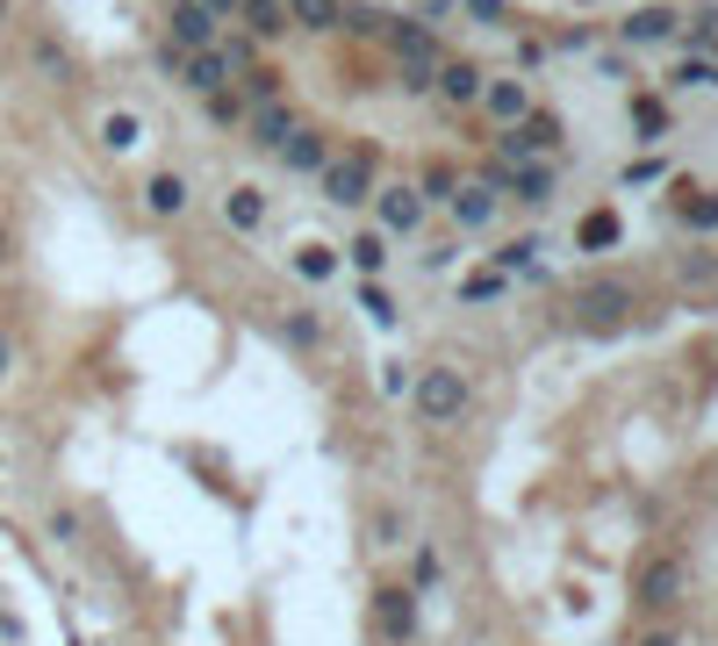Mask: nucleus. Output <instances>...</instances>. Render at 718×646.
<instances>
[{
  "instance_id": "393cba45",
  "label": "nucleus",
  "mask_w": 718,
  "mask_h": 646,
  "mask_svg": "<svg viewBox=\"0 0 718 646\" xmlns=\"http://www.w3.org/2000/svg\"><path fill=\"white\" fill-rule=\"evenodd\" d=\"M101 144H108V152H130V144H137V116H108L101 122Z\"/></svg>"
},
{
  "instance_id": "ddd939ff",
  "label": "nucleus",
  "mask_w": 718,
  "mask_h": 646,
  "mask_svg": "<svg viewBox=\"0 0 718 646\" xmlns=\"http://www.w3.org/2000/svg\"><path fill=\"white\" fill-rule=\"evenodd\" d=\"M575 316L582 323H618V316H625V288H589L575 302Z\"/></svg>"
},
{
  "instance_id": "c85d7f7f",
  "label": "nucleus",
  "mask_w": 718,
  "mask_h": 646,
  "mask_svg": "<svg viewBox=\"0 0 718 646\" xmlns=\"http://www.w3.org/2000/svg\"><path fill=\"white\" fill-rule=\"evenodd\" d=\"M453 188H460V180H453V166H439V158H431V172H424V188H417V194H439V202H445Z\"/></svg>"
},
{
  "instance_id": "f03ea898",
  "label": "nucleus",
  "mask_w": 718,
  "mask_h": 646,
  "mask_svg": "<svg viewBox=\"0 0 718 646\" xmlns=\"http://www.w3.org/2000/svg\"><path fill=\"white\" fill-rule=\"evenodd\" d=\"M388 51L403 58L410 86H431V72H439V36H431V29H417V22H388Z\"/></svg>"
},
{
  "instance_id": "aec40b11",
  "label": "nucleus",
  "mask_w": 718,
  "mask_h": 646,
  "mask_svg": "<svg viewBox=\"0 0 718 646\" xmlns=\"http://www.w3.org/2000/svg\"><path fill=\"white\" fill-rule=\"evenodd\" d=\"M252 116V101H244L238 86H223V94H208V122H244Z\"/></svg>"
},
{
  "instance_id": "e433bc0d",
  "label": "nucleus",
  "mask_w": 718,
  "mask_h": 646,
  "mask_svg": "<svg viewBox=\"0 0 718 646\" xmlns=\"http://www.w3.org/2000/svg\"><path fill=\"white\" fill-rule=\"evenodd\" d=\"M0 374H8V331H0Z\"/></svg>"
},
{
  "instance_id": "9b49d317",
  "label": "nucleus",
  "mask_w": 718,
  "mask_h": 646,
  "mask_svg": "<svg viewBox=\"0 0 718 646\" xmlns=\"http://www.w3.org/2000/svg\"><path fill=\"white\" fill-rule=\"evenodd\" d=\"M675 589H683V567H675V561H654L647 575H639V603H654V611L675 603Z\"/></svg>"
},
{
  "instance_id": "7c9ffc66",
  "label": "nucleus",
  "mask_w": 718,
  "mask_h": 646,
  "mask_svg": "<svg viewBox=\"0 0 718 646\" xmlns=\"http://www.w3.org/2000/svg\"><path fill=\"white\" fill-rule=\"evenodd\" d=\"M654 180H661V158H633L625 166V188H654Z\"/></svg>"
},
{
  "instance_id": "c756f323",
  "label": "nucleus",
  "mask_w": 718,
  "mask_h": 646,
  "mask_svg": "<svg viewBox=\"0 0 718 646\" xmlns=\"http://www.w3.org/2000/svg\"><path fill=\"white\" fill-rule=\"evenodd\" d=\"M445 575V567H439V553H431V546H424V553H417V561H410V582H417V589H431V582H439Z\"/></svg>"
},
{
  "instance_id": "4468645a",
  "label": "nucleus",
  "mask_w": 718,
  "mask_h": 646,
  "mask_svg": "<svg viewBox=\"0 0 718 646\" xmlns=\"http://www.w3.org/2000/svg\"><path fill=\"white\" fill-rule=\"evenodd\" d=\"M661 36H675V15H668V8H639V15L625 22V44H661Z\"/></svg>"
},
{
  "instance_id": "a878e982",
  "label": "nucleus",
  "mask_w": 718,
  "mask_h": 646,
  "mask_svg": "<svg viewBox=\"0 0 718 646\" xmlns=\"http://www.w3.org/2000/svg\"><path fill=\"white\" fill-rule=\"evenodd\" d=\"M29 51H36V65H44V72H51V80H65V72H72V58H65V51H58V44H51V36H36V44H29Z\"/></svg>"
},
{
  "instance_id": "f704fd0d",
  "label": "nucleus",
  "mask_w": 718,
  "mask_h": 646,
  "mask_svg": "<svg viewBox=\"0 0 718 646\" xmlns=\"http://www.w3.org/2000/svg\"><path fill=\"white\" fill-rule=\"evenodd\" d=\"M467 8H475L481 22H503V0H467Z\"/></svg>"
},
{
  "instance_id": "423d86ee",
  "label": "nucleus",
  "mask_w": 718,
  "mask_h": 646,
  "mask_svg": "<svg viewBox=\"0 0 718 646\" xmlns=\"http://www.w3.org/2000/svg\"><path fill=\"white\" fill-rule=\"evenodd\" d=\"M280 158H288V172H324L331 166V144L309 130V122H295V136L280 144Z\"/></svg>"
},
{
  "instance_id": "9d476101",
  "label": "nucleus",
  "mask_w": 718,
  "mask_h": 646,
  "mask_svg": "<svg viewBox=\"0 0 718 646\" xmlns=\"http://www.w3.org/2000/svg\"><path fill=\"white\" fill-rule=\"evenodd\" d=\"M223 223H230V230H259V223H266V194H259V188H230V194H223Z\"/></svg>"
},
{
  "instance_id": "1a4fd4ad",
  "label": "nucleus",
  "mask_w": 718,
  "mask_h": 646,
  "mask_svg": "<svg viewBox=\"0 0 718 646\" xmlns=\"http://www.w3.org/2000/svg\"><path fill=\"white\" fill-rule=\"evenodd\" d=\"M445 202H453V223L481 230V223H489V208H496V188H481V180H460V188L445 194Z\"/></svg>"
},
{
  "instance_id": "6ab92c4d",
  "label": "nucleus",
  "mask_w": 718,
  "mask_h": 646,
  "mask_svg": "<svg viewBox=\"0 0 718 646\" xmlns=\"http://www.w3.org/2000/svg\"><path fill=\"white\" fill-rule=\"evenodd\" d=\"M496 295H503V266H481L460 280V302H496Z\"/></svg>"
},
{
  "instance_id": "b1692460",
  "label": "nucleus",
  "mask_w": 718,
  "mask_h": 646,
  "mask_svg": "<svg viewBox=\"0 0 718 646\" xmlns=\"http://www.w3.org/2000/svg\"><path fill=\"white\" fill-rule=\"evenodd\" d=\"M683 216L690 230H718V194H683Z\"/></svg>"
},
{
  "instance_id": "a211bd4d",
  "label": "nucleus",
  "mask_w": 718,
  "mask_h": 646,
  "mask_svg": "<svg viewBox=\"0 0 718 646\" xmlns=\"http://www.w3.org/2000/svg\"><path fill=\"white\" fill-rule=\"evenodd\" d=\"M288 136H295V108L288 101H266V108H259V144H274V152H280Z\"/></svg>"
},
{
  "instance_id": "cd10ccee",
  "label": "nucleus",
  "mask_w": 718,
  "mask_h": 646,
  "mask_svg": "<svg viewBox=\"0 0 718 646\" xmlns=\"http://www.w3.org/2000/svg\"><path fill=\"white\" fill-rule=\"evenodd\" d=\"M295 266H302V273H309V280H324V273H331V266H338V259H331V252H324V244H302V252H295Z\"/></svg>"
},
{
  "instance_id": "c9c22d12",
  "label": "nucleus",
  "mask_w": 718,
  "mask_h": 646,
  "mask_svg": "<svg viewBox=\"0 0 718 646\" xmlns=\"http://www.w3.org/2000/svg\"><path fill=\"white\" fill-rule=\"evenodd\" d=\"M639 646H675V639H668V632H647V639H639Z\"/></svg>"
},
{
  "instance_id": "473e14b6",
  "label": "nucleus",
  "mask_w": 718,
  "mask_h": 646,
  "mask_svg": "<svg viewBox=\"0 0 718 646\" xmlns=\"http://www.w3.org/2000/svg\"><path fill=\"white\" fill-rule=\"evenodd\" d=\"M683 80L690 86H718V65H690V58H683Z\"/></svg>"
},
{
  "instance_id": "f257e3e1",
  "label": "nucleus",
  "mask_w": 718,
  "mask_h": 646,
  "mask_svg": "<svg viewBox=\"0 0 718 646\" xmlns=\"http://www.w3.org/2000/svg\"><path fill=\"white\" fill-rule=\"evenodd\" d=\"M417 417H431V424H453V417H460L467 409V381L453 374V367H431V374H417Z\"/></svg>"
},
{
  "instance_id": "dca6fc26",
  "label": "nucleus",
  "mask_w": 718,
  "mask_h": 646,
  "mask_svg": "<svg viewBox=\"0 0 718 646\" xmlns=\"http://www.w3.org/2000/svg\"><path fill=\"white\" fill-rule=\"evenodd\" d=\"M481 101H489V116H503V122H525L531 116V101H525V86H481Z\"/></svg>"
},
{
  "instance_id": "2f4dec72",
  "label": "nucleus",
  "mask_w": 718,
  "mask_h": 646,
  "mask_svg": "<svg viewBox=\"0 0 718 646\" xmlns=\"http://www.w3.org/2000/svg\"><path fill=\"white\" fill-rule=\"evenodd\" d=\"M352 266L374 273V266H381V238H352Z\"/></svg>"
},
{
  "instance_id": "412c9836",
  "label": "nucleus",
  "mask_w": 718,
  "mask_h": 646,
  "mask_svg": "<svg viewBox=\"0 0 718 646\" xmlns=\"http://www.w3.org/2000/svg\"><path fill=\"white\" fill-rule=\"evenodd\" d=\"M582 244H589V252H611V244H618V216H611V208H597V216L582 223Z\"/></svg>"
},
{
  "instance_id": "4c0bfd02",
  "label": "nucleus",
  "mask_w": 718,
  "mask_h": 646,
  "mask_svg": "<svg viewBox=\"0 0 718 646\" xmlns=\"http://www.w3.org/2000/svg\"><path fill=\"white\" fill-rule=\"evenodd\" d=\"M0 266H8V230H0Z\"/></svg>"
},
{
  "instance_id": "2eb2a0df",
  "label": "nucleus",
  "mask_w": 718,
  "mask_h": 646,
  "mask_svg": "<svg viewBox=\"0 0 718 646\" xmlns=\"http://www.w3.org/2000/svg\"><path fill=\"white\" fill-rule=\"evenodd\" d=\"M238 15L252 22L259 36H280L288 29V0H238Z\"/></svg>"
},
{
  "instance_id": "7ed1b4c3",
  "label": "nucleus",
  "mask_w": 718,
  "mask_h": 646,
  "mask_svg": "<svg viewBox=\"0 0 718 646\" xmlns=\"http://www.w3.org/2000/svg\"><path fill=\"white\" fill-rule=\"evenodd\" d=\"M367 166H374L367 152H352V158H331V166H324V194H331L338 208H352L359 194L374 188V172H367Z\"/></svg>"
},
{
  "instance_id": "72a5a7b5",
  "label": "nucleus",
  "mask_w": 718,
  "mask_h": 646,
  "mask_svg": "<svg viewBox=\"0 0 718 646\" xmlns=\"http://www.w3.org/2000/svg\"><path fill=\"white\" fill-rule=\"evenodd\" d=\"M194 8H202L208 22H216V15H238V0H194Z\"/></svg>"
},
{
  "instance_id": "f3484780",
  "label": "nucleus",
  "mask_w": 718,
  "mask_h": 646,
  "mask_svg": "<svg viewBox=\"0 0 718 646\" xmlns=\"http://www.w3.org/2000/svg\"><path fill=\"white\" fill-rule=\"evenodd\" d=\"M144 202H152V216H180V208H188V188H180L172 172H152V188H144Z\"/></svg>"
},
{
  "instance_id": "20e7f679",
  "label": "nucleus",
  "mask_w": 718,
  "mask_h": 646,
  "mask_svg": "<svg viewBox=\"0 0 718 646\" xmlns=\"http://www.w3.org/2000/svg\"><path fill=\"white\" fill-rule=\"evenodd\" d=\"M374 625H381V639L410 646V639H417V596H410V589H381V596H374Z\"/></svg>"
},
{
  "instance_id": "5701e85b",
  "label": "nucleus",
  "mask_w": 718,
  "mask_h": 646,
  "mask_svg": "<svg viewBox=\"0 0 718 646\" xmlns=\"http://www.w3.org/2000/svg\"><path fill=\"white\" fill-rule=\"evenodd\" d=\"M553 136H561V130H553L547 116H525V122H517V152H547Z\"/></svg>"
},
{
  "instance_id": "6e6552de",
  "label": "nucleus",
  "mask_w": 718,
  "mask_h": 646,
  "mask_svg": "<svg viewBox=\"0 0 718 646\" xmlns=\"http://www.w3.org/2000/svg\"><path fill=\"white\" fill-rule=\"evenodd\" d=\"M208 36H216V22H208L194 0H172V36H166V44H180V51H208Z\"/></svg>"
},
{
  "instance_id": "f8f14e48",
  "label": "nucleus",
  "mask_w": 718,
  "mask_h": 646,
  "mask_svg": "<svg viewBox=\"0 0 718 646\" xmlns=\"http://www.w3.org/2000/svg\"><path fill=\"white\" fill-rule=\"evenodd\" d=\"M288 15L302 22V29L324 36V29H338V22H345V0H288Z\"/></svg>"
},
{
  "instance_id": "4be33fe9",
  "label": "nucleus",
  "mask_w": 718,
  "mask_h": 646,
  "mask_svg": "<svg viewBox=\"0 0 718 646\" xmlns=\"http://www.w3.org/2000/svg\"><path fill=\"white\" fill-rule=\"evenodd\" d=\"M280 338H288V345H302V352H309V345H324V323L309 316V309H295V316L280 323Z\"/></svg>"
},
{
  "instance_id": "39448f33",
  "label": "nucleus",
  "mask_w": 718,
  "mask_h": 646,
  "mask_svg": "<svg viewBox=\"0 0 718 646\" xmlns=\"http://www.w3.org/2000/svg\"><path fill=\"white\" fill-rule=\"evenodd\" d=\"M431 86H439V94H445V101H481V86H489V80H481V72L475 65H467V58H439V72H431Z\"/></svg>"
},
{
  "instance_id": "0eeeda50",
  "label": "nucleus",
  "mask_w": 718,
  "mask_h": 646,
  "mask_svg": "<svg viewBox=\"0 0 718 646\" xmlns=\"http://www.w3.org/2000/svg\"><path fill=\"white\" fill-rule=\"evenodd\" d=\"M374 216H381V230H417V223H424V194H417V188H388L374 202Z\"/></svg>"
},
{
  "instance_id": "bb28decb",
  "label": "nucleus",
  "mask_w": 718,
  "mask_h": 646,
  "mask_svg": "<svg viewBox=\"0 0 718 646\" xmlns=\"http://www.w3.org/2000/svg\"><path fill=\"white\" fill-rule=\"evenodd\" d=\"M633 122H639V136H661V130H668V108L647 94V101H633Z\"/></svg>"
}]
</instances>
